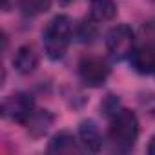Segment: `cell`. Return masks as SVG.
Returning a JSON list of instances; mask_svg holds the SVG:
<instances>
[{
    "instance_id": "6da1fadb",
    "label": "cell",
    "mask_w": 155,
    "mask_h": 155,
    "mask_svg": "<svg viewBox=\"0 0 155 155\" xmlns=\"http://www.w3.org/2000/svg\"><path fill=\"white\" fill-rule=\"evenodd\" d=\"M71 33L73 26L69 17L57 15L49 20V24L44 29V51L51 60H60L66 55L71 42Z\"/></svg>"
},
{
    "instance_id": "7a4b0ae2",
    "label": "cell",
    "mask_w": 155,
    "mask_h": 155,
    "mask_svg": "<svg viewBox=\"0 0 155 155\" xmlns=\"http://www.w3.org/2000/svg\"><path fill=\"white\" fill-rule=\"evenodd\" d=\"M139 137V120L131 110H117L110 120V139L120 150L133 148Z\"/></svg>"
},
{
    "instance_id": "3957f363",
    "label": "cell",
    "mask_w": 155,
    "mask_h": 155,
    "mask_svg": "<svg viewBox=\"0 0 155 155\" xmlns=\"http://www.w3.org/2000/svg\"><path fill=\"white\" fill-rule=\"evenodd\" d=\"M135 44V33L128 24H117L113 26L106 35V49L111 58L122 60L133 53Z\"/></svg>"
},
{
    "instance_id": "277c9868",
    "label": "cell",
    "mask_w": 155,
    "mask_h": 155,
    "mask_svg": "<svg viewBox=\"0 0 155 155\" xmlns=\"http://www.w3.org/2000/svg\"><path fill=\"white\" fill-rule=\"evenodd\" d=\"M2 111L9 120L18 122V124H28L33 117V111H35V101L29 93L17 91L4 101Z\"/></svg>"
},
{
    "instance_id": "5b68a950",
    "label": "cell",
    "mask_w": 155,
    "mask_h": 155,
    "mask_svg": "<svg viewBox=\"0 0 155 155\" xmlns=\"http://www.w3.org/2000/svg\"><path fill=\"white\" fill-rule=\"evenodd\" d=\"M79 75H81V81L86 86L99 88V86H102L108 81V77H110V66L102 58L86 57L79 64Z\"/></svg>"
},
{
    "instance_id": "8992f818",
    "label": "cell",
    "mask_w": 155,
    "mask_h": 155,
    "mask_svg": "<svg viewBox=\"0 0 155 155\" xmlns=\"http://www.w3.org/2000/svg\"><path fill=\"white\" fill-rule=\"evenodd\" d=\"M79 142L86 151H91V153L102 148V135L93 120H84L79 126Z\"/></svg>"
},
{
    "instance_id": "52a82bcc",
    "label": "cell",
    "mask_w": 155,
    "mask_h": 155,
    "mask_svg": "<svg viewBox=\"0 0 155 155\" xmlns=\"http://www.w3.org/2000/svg\"><path fill=\"white\" fill-rule=\"evenodd\" d=\"M131 66L139 73H155V48L142 46L130 55Z\"/></svg>"
},
{
    "instance_id": "ba28073f",
    "label": "cell",
    "mask_w": 155,
    "mask_h": 155,
    "mask_svg": "<svg viewBox=\"0 0 155 155\" xmlns=\"http://www.w3.org/2000/svg\"><path fill=\"white\" fill-rule=\"evenodd\" d=\"M13 66L22 75L33 73L37 69V66H38V55H37L35 48L33 46H22V48H18V51L15 53V58H13Z\"/></svg>"
},
{
    "instance_id": "9c48e42d",
    "label": "cell",
    "mask_w": 155,
    "mask_h": 155,
    "mask_svg": "<svg viewBox=\"0 0 155 155\" xmlns=\"http://www.w3.org/2000/svg\"><path fill=\"white\" fill-rule=\"evenodd\" d=\"M117 4L115 0H91L90 2V18L93 22H108L115 18Z\"/></svg>"
},
{
    "instance_id": "30bf717a",
    "label": "cell",
    "mask_w": 155,
    "mask_h": 155,
    "mask_svg": "<svg viewBox=\"0 0 155 155\" xmlns=\"http://www.w3.org/2000/svg\"><path fill=\"white\" fill-rule=\"evenodd\" d=\"M77 150H79L77 148V140L69 131H58L49 140V146H48L49 153H73Z\"/></svg>"
},
{
    "instance_id": "8fae6325",
    "label": "cell",
    "mask_w": 155,
    "mask_h": 155,
    "mask_svg": "<svg viewBox=\"0 0 155 155\" xmlns=\"http://www.w3.org/2000/svg\"><path fill=\"white\" fill-rule=\"evenodd\" d=\"M51 6V0H20V9L22 13L35 17L40 13H46Z\"/></svg>"
},
{
    "instance_id": "7c38bea8",
    "label": "cell",
    "mask_w": 155,
    "mask_h": 155,
    "mask_svg": "<svg viewBox=\"0 0 155 155\" xmlns=\"http://www.w3.org/2000/svg\"><path fill=\"white\" fill-rule=\"evenodd\" d=\"M148 153H150V155H155V135L151 137V140H150V144H148Z\"/></svg>"
}]
</instances>
